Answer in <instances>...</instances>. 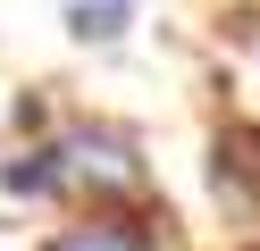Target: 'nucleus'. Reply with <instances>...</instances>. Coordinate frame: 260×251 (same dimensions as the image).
Instances as JSON below:
<instances>
[{"instance_id":"nucleus-1","label":"nucleus","mask_w":260,"mask_h":251,"mask_svg":"<svg viewBox=\"0 0 260 251\" xmlns=\"http://www.w3.org/2000/svg\"><path fill=\"white\" fill-rule=\"evenodd\" d=\"M59 176L68 184H101V193H135L143 184V151L126 134H109V126H84V134L59 142Z\"/></svg>"},{"instance_id":"nucleus-5","label":"nucleus","mask_w":260,"mask_h":251,"mask_svg":"<svg viewBox=\"0 0 260 251\" xmlns=\"http://www.w3.org/2000/svg\"><path fill=\"white\" fill-rule=\"evenodd\" d=\"M68 33H76V42H118L126 9H118V0H84V9H68Z\"/></svg>"},{"instance_id":"nucleus-3","label":"nucleus","mask_w":260,"mask_h":251,"mask_svg":"<svg viewBox=\"0 0 260 251\" xmlns=\"http://www.w3.org/2000/svg\"><path fill=\"white\" fill-rule=\"evenodd\" d=\"M42 251H151V234H143V218L92 209V218H76V226H59Z\"/></svg>"},{"instance_id":"nucleus-2","label":"nucleus","mask_w":260,"mask_h":251,"mask_svg":"<svg viewBox=\"0 0 260 251\" xmlns=\"http://www.w3.org/2000/svg\"><path fill=\"white\" fill-rule=\"evenodd\" d=\"M210 176H218V201H235V209H260V126H226L218 134V167H210Z\"/></svg>"},{"instance_id":"nucleus-4","label":"nucleus","mask_w":260,"mask_h":251,"mask_svg":"<svg viewBox=\"0 0 260 251\" xmlns=\"http://www.w3.org/2000/svg\"><path fill=\"white\" fill-rule=\"evenodd\" d=\"M0 184L9 193H59V151H17V159H0Z\"/></svg>"}]
</instances>
